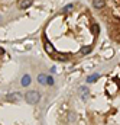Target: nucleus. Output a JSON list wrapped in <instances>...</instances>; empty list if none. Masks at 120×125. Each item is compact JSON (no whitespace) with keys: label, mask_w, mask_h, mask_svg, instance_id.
<instances>
[{"label":"nucleus","mask_w":120,"mask_h":125,"mask_svg":"<svg viewBox=\"0 0 120 125\" xmlns=\"http://www.w3.org/2000/svg\"><path fill=\"white\" fill-rule=\"evenodd\" d=\"M32 4H33V0H20V2H19V9L26 10V9H29Z\"/></svg>","instance_id":"6"},{"label":"nucleus","mask_w":120,"mask_h":125,"mask_svg":"<svg viewBox=\"0 0 120 125\" xmlns=\"http://www.w3.org/2000/svg\"><path fill=\"white\" fill-rule=\"evenodd\" d=\"M93 6H94V9H103L104 7V0H93Z\"/></svg>","instance_id":"9"},{"label":"nucleus","mask_w":120,"mask_h":125,"mask_svg":"<svg viewBox=\"0 0 120 125\" xmlns=\"http://www.w3.org/2000/svg\"><path fill=\"white\" fill-rule=\"evenodd\" d=\"M51 57L54 58V60H56V61H61V63H67L68 60H70V55L68 54H61V52H52L51 54Z\"/></svg>","instance_id":"2"},{"label":"nucleus","mask_w":120,"mask_h":125,"mask_svg":"<svg viewBox=\"0 0 120 125\" xmlns=\"http://www.w3.org/2000/svg\"><path fill=\"white\" fill-rule=\"evenodd\" d=\"M93 34L96 35V36H97V35L100 34V26H98L97 23H94V25H93Z\"/></svg>","instance_id":"12"},{"label":"nucleus","mask_w":120,"mask_h":125,"mask_svg":"<svg viewBox=\"0 0 120 125\" xmlns=\"http://www.w3.org/2000/svg\"><path fill=\"white\" fill-rule=\"evenodd\" d=\"M3 54H4V49H3L2 47H0V55H3Z\"/></svg>","instance_id":"16"},{"label":"nucleus","mask_w":120,"mask_h":125,"mask_svg":"<svg viewBox=\"0 0 120 125\" xmlns=\"http://www.w3.org/2000/svg\"><path fill=\"white\" fill-rule=\"evenodd\" d=\"M46 86H54V77L46 76Z\"/></svg>","instance_id":"13"},{"label":"nucleus","mask_w":120,"mask_h":125,"mask_svg":"<svg viewBox=\"0 0 120 125\" xmlns=\"http://www.w3.org/2000/svg\"><path fill=\"white\" fill-rule=\"evenodd\" d=\"M23 97H25V101H26V103H29V105H36L41 101V93H39L38 90H29V92L25 93Z\"/></svg>","instance_id":"1"},{"label":"nucleus","mask_w":120,"mask_h":125,"mask_svg":"<svg viewBox=\"0 0 120 125\" xmlns=\"http://www.w3.org/2000/svg\"><path fill=\"white\" fill-rule=\"evenodd\" d=\"M90 52H91V45L81 47V49H80V54H81V55H87V54H90Z\"/></svg>","instance_id":"11"},{"label":"nucleus","mask_w":120,"mask_h":125,"mask_svg":"<svg viewBox=\"0 0 120 125\" xmlns=\"http://www.w3.org/2000/svg\"><path fill=\"white\" fill-rule=\"evenodd\" d=\"M78 93H80V97L85 102V101L90 97V89H88V86H81V87L78 89Z\"/></svg>","instance_id":"3"},{"label":"nucleus","mask_w":120,"mask_h":125,"mask_svg":"<svg viewBox=\"0 0 120 125\" xmlns=\"http://www.w3.org/2000/svg\"><path fill=\"white\" fill-rule=\"evenodd\" d=\"M30 81H32V77L29 74H23L22 79H20V85H22V87H28L30 85Z\"/></svg>","instance_id":"7"},{"label":"nucleus","mask_w":120,"mask_h":125,"mask_svg":"<svg viewBox=\"0 0 120 125\" xmlns=\"http://www.w3.org/2000/svg\"><path fill=\"white\" fill-rule=\"evenodd\" d=\"M98 79H100V74L98 73H94V74H91V76L87 77V83H96Z\"/></svg>","instance_id":"10"},{"label":"nucleus","mask_w":120,"mask_h":125,"mask_svg":"<svg viewBox=\"0 0 120 125\" xmlns=\"http://www.w3.org/2000/svg\"><path fill=\"white\" fill-rule=\"evenodd\" d=\"M44 47H45V51H46L49 55L52 54V52H55V48H54V45H52V44H51L49 41L46 39V36L44 38Z\"/></svg>","instance_id":"5"},{"label":"nucleus","mask_w":120,"mask_h":125,"mask_svg":"<svg viewBox=\"0 0 120 125\" xmlns=\"http://www.w3.org/2000/svg\"><path fill=\"white\" fill-rule=\"evenodd\" d=\"M20 99H22V93H19V92H13V93L7 95V101L9 102H19Z\"/></svg>","instance_id":"4"},{"label":"nucleus","mask_w":120,"mask_h":125,"mask_svg":"<svg viewBox=\"0 0 120 125\" xmlns=\"http://www.w3.org/2000/svg\"><path fill=\"white\" fill-rule=\"evenodd\" d=\"M72 7H74L72 4H67L64 9H62V12H71V10H72Z\"/></svg>","instance_id":"14"},{"label":"nucleus","mask_w":120,"mask_h":125,"mask_svg":"<svg viewBox=\"0 0 120 125\" xmlns=\"http://www.w3.org/2000/svg\"><path fill=\"white\" fill-rule=\"evenodd\" d=\"M70 122H74V113L70 112Z\"/></svg>","instance_id":"15"},{"label":"nucleus","mask_w":120,"mask_h":125,"mask_svg":"<svg viewBox=\"0 0 120 125\" xmlns=\"http://www.w3.org/2000/svg\"><path fill=\"white\" fill-rule=\"evenodd\" d=\"M46 76L48 74H45V73H39L38 74V83L41 86H46Z\"/></svg>","instance_id":"8"}]
</instances>
